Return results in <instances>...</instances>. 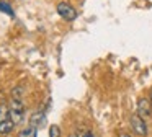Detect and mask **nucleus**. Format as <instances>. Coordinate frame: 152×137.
<instances>
[{
	"label": "nucleus",
	"mask_w": 152,
	"mask_h": 137,
	"mask_svg": "<svg viewBox=\"0 0 152 137\" xmlns=\"http://www.w3.org/2000/svg\"><path fill=\"white\" fill-rule=\"evenodd\" d=\"M129 122H131V129L134 130L137 136H141V137L147 136V124H145L144 117H142L141 114H137V113L132 114L131 119H129Z\"/></svg>",
	"instance_id": "f257e3e1"
},
{
	"label": "nucleus",
	"mask_w": 152,
	"mask_h": 137,
	"mask_svg": "<svg viewBox=\"0 0 152 137\" xmlns=\"http://www.w3.org/2000/svg\"><path fill=\"white\" fill-rule=\"evenodd\" d=\"M57 13H59L61 18H64L66 21H72V20L77 18V10L67 2L57 3Z\"/></svg>",
	"instance_id": "f03ea898"
},
{
	"label": "nucleus",
	"mask_w": 152,
	"mask_h": 137,
	"mask_svg": "<svg viewBox=\"0 0 152 137\" xmlns=\"http://www.w3.org/2000/svg\"><path fill=\"white\" fill-rule=\"evenodd\" d=\"M137 114L142 117H149L152 114V103L147 98H139L137 100Z\"/></svg>",
	"instance_id": "7ed1b4c3"
},
{
	"label": "nucleus",
	"mask_w": 152,
	"mask_h": 137,
	"mask_svg": "<svg viewBox=\"0 0 152 137\" xmlns=\"http://www.w3.org/2000/svg\"><path fill=\"white\" fill-rule=\"evenodd\" d=\"M30 124H31V126H34L36 129L44 127V126H46V113H44V111H38V113L31 114Z\"/></svg>",
	"instance_id": "20e7f679"
},
{
	"label": "nucleus",
	"mask_w": 152,
	"mask_h": 137,
	"mask_svg": "<svg viewBox=\"0 0 152 137\" xmlns=\"http://www.w3.org/2000/svg\"><path fill=\"white\" fill-rule=\"evenodd\" d=\"M17 126V124L13 122V121L10 119V117H7V119H4V121H0V134H10L12 130H13V127Z\"/></svg>",
	"instance_id": "39448f33"
},
{
	"label": "nucleus",
	"mask_w": 152,
	"mask_h": 137,
	"mask_svg": "<svg viewBox=\"0 0 152 137\" xmlns=\"http://www.w3.org/2000/svg\"><path fill=\"white\" fill-rule=\"evenodd\" d=\"M23 114L25 111H20V109H8V117L13 121L15 124H20L23 121Z\"/></svg>",
	"instance_id": "423d86ee"
},
{
	"label": "nucleus",
	"mask_w": 152,
	"mask_h": 137,
	"mask_svg": "<svg viewBox=\"0 0 152 137\" xmlns=\"http://www.w3.org/2000/svg\"><path fill=\"white\" fill-rule=\"evenodd\" d=\"M36 127L34 126H28V127H25L23 130H20V132H18V137H36Z\"/></svg>",
	"instance_id": "0eeeda50"
},
{
	"label": "nucleus",
	"mask_w": 152,
	"mask_h": 137,
	"mask_svg": "<svg viewBox=\"0 0 152 137\" xmlns=\"http://www.w3.org/2000/svg\"><path fill=\"white\" fill-rule=\"evenodd\" d=\"M10 109H20V111H25V103L21 98H17L13 96L10 101Z\"/></svg>",
	"instance_id": "6e6552de"
},
{
	"label": "nucleus",
	"mask_w": 152,
	"mask_h": 137,
	"mask_svg": "<svg viewBox=\"0 0 152 137\" xmlns=\"http://www.w3.org/2000/svg\"><path fill=\"white\" fill-rule=\"evenodd\" d=\"M49 137H61V129H59V126H51L49 127Z\"/></svg>",
	"instance_id": "1a4fd4ad"
},
{
	"label": "nucleus",
	"mask_w": 152,
	"mask_h": 137,
	"mask_svg": "<svg viewBox=\"0 0 152 137\" xmlns=\"http://www.w3.org/2000/svg\"><path fill=\"white\" fill-rule=\"evenodd\" d=\"M0 10L5 12V13H8V15H13V12L10 10V5H7V3H4V2H0Z\"/></svg>",
	"instance_id": "9d476101"
},
{
	"label": "nucleus",
	"mask_w": 152,
	"mask_h": 137,
	"mask_svg": "<svg viewBox=\"0 0 152 137\" xmlns=\"http://www.w3.org/2000/svg\"><path fill=\"white\" fill-rule=\"evenodd\" d=\"M118 137H131V136H129V134H119Z\"/></svg>",
	"instance_id": "9b49d317"
},
{
	"label": "nucleus",
	"mask_w": 152,
	"mask_h": 137,
	"mask_svg": "<svg viewBox=\"0 0 152 137\" xmlns=\"http://www.w3.org/2000/svg\"><path fill=\"white\" fill-rule=\"evenodd\" d=\"M83 137H93V134H92V132H87V134H85V136H83Z\"/></svg>",
	"instance_id": "f8f14e48"
},
{
	"label": "nucleus",
	"mask_w": 152,
	"mask_h": 137,
	"mask_svg": "<svg viewBox=\"0 0 152 137\" xmlns=\"http://www.w3.org/2000/svg\"><path fill=\"white\" fill-rule=\"evenodd\" d=\"M149 100H151V103H152V88H151V96H149Z\"/></svg>",
	"instance_id": "ddd939ff"
},
{
	"label": "nucleus",
	"mask_w": 152,
	"mask_h": 137,
	"mask_svg": "<svg viewBox=\"0 0 152 137\" xmlns=\"http://www.w3.org/2000/svg\"><path fill=\"white\" fill-rule=\"evenodd\" d=\"M70 137H77V136H75V134H72V136H70Z\"/></svg>",
	"instance_id": "4468645a"
},
{
	"label": "nucleus",
	"mask_w": 152,
	"mask_h": 137,
	"mask_svg": "<svg viewBox=\"0 0 152 137\" xmlns=\"http://www.w3.org/2000/svg\"><path fill=\"white\" fill-rule=\"evenodd\" d=\"M93 137H95V136H93Z\"/></svg>",
	"instance_id": "2eb2a0df"
}]
</instances>
